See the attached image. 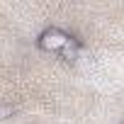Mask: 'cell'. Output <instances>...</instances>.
I'll return each mask as SVG.
<instances>
[{
    "mask_svg": "<svg viewBox=\"0 0 124 124\" xmlns=\"http://www.w3.org/2000/svg\"><path fill=\"white\" fill-rule=\"evenodd\" d=\"M73 39H76V37H71L68 32L58 29V27H46V29L37 37V44H39V49H41V51L61 56V54H63V51L71 46V41H73Z\"/></svg>",
    "mask_w": 124,
    "mask_h": 124,
    "instance_id": "6da1fadb",
    "label": "cell"
},
{
    "mask_svg": "<svg viewBox=\"0 0 124 124\" xmlns=\"http://www.w3.org/2000/svg\"><path fill=\"white\" fill-rule=\"evenodd\" d=\"M12 114H15V107H12V105H8V102H0V122L10 119Z\"/></svg>",
    "mask_w": 124,
    "mask_h": 124,
    "instance_id": "7a4b0ae2",
    "label": "cell"
}]
</instances>
